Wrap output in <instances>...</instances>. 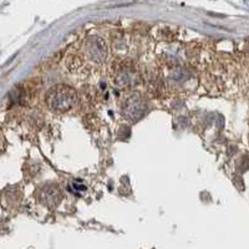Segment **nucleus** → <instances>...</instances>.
Here are the masks:
<instances>
[{
  "label": "nucleus",
  "instance_id": "nucleus-1",
  "mask_svg": "<svg viewBox=\"0 0 249 249\" xmlns=\"http://www.w3.org/2000/svg\"><path fill=\"white\" fill-rule=\"evenodd\" d=\"M48 105L54 112H68L77 102L76 91L66 85H56L46 95Z\"/></svg>",
  "mask_w": 249,
  "mask_h": 249
},
{
  "label": "nucleus",
  "instance_id": "nucleus-2",
  "mask_svg": "<svg viewBox=\"0 0 249 249\" xmlns=\"http://www.w3.org/2000/svg\"><path fill=\"white\" fill-rule=\"evenodd\" d=\"M144 112V105L143 101L140 96L137 95H133L130 99L126 101V105L124 106V113L127 117H131V119H139L143 115Z\"/></svg>",
  "mask_w": 249,
  "mask_h": 249
},
{
  "label": "nucleus",
  "instance_id": "nucleus-3",
  "mask_svg": "<svg viewBox=\"0 0 249 249\" xmlns=\"http://www.w3.org/2000/svg\"><path fill=\"white\" fill-rule=\"evenodd\" d=\"M60 199H61V193L55 184L44 187L43 190L40 191V201L45 203L48 207L56 206Z\"/></svg>",
  "mask_w": 249,
  "mask_h": 249
}]
</instances>
